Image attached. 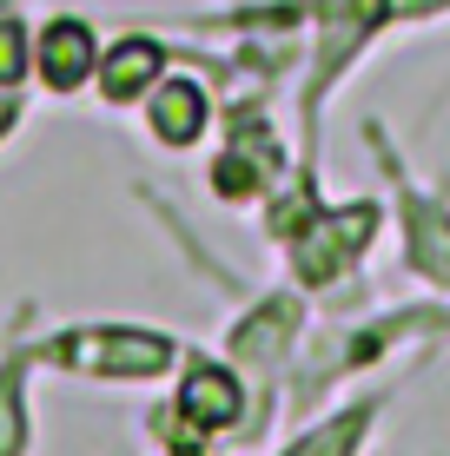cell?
<instances>
[{
	"label": "cell",
	"instance_id": "obj_2",
	"mask_svg": "<svg viewBox=\"0 0 450 456\" xmlns=\"http://www.w3.org/2000/svg\"><path fill=\"white\" fill-rule=\"evenodd\" d=\"M0 73H20V34L0 27Z\"/></svg>",
	"mask_w": 450,
	"mask_h": 456
},
{
	"label": "cell",
	"instance_id": "obj_1",
	"mask_svg": "<svg viewBox=\"0 0 450 456\" xmlns=\"http://www.w3.org/2000/svg\"><path fill=\"white\" fill-rule=\"evenodd\" d=\"M46 73H53V86H73L86 73V34L80 27H53L46 34Z\"/></svg>",
	"mask_w": 450,
	"mask_h": 456
}]
</instances>
